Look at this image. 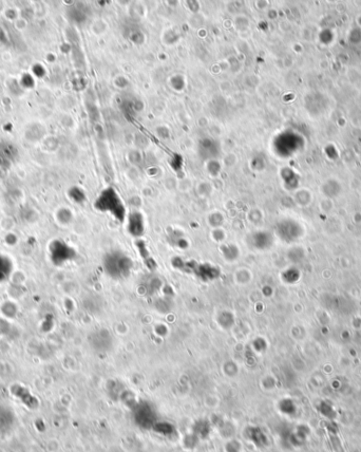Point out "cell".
I'll return each mask as SVG.
<instances>
[{"instance_id": "6da1fadb", "label": "cell", "mask_w": 361, "mask_h": 452, "mask_svg": "<svg viewBox=\"0 0 361 452\" xmlns=\"http://www.w3.org/2000/svg\"><path fill=\"white\" fill-rule=\"evenodd\" d=\"M103 271L109 277L115 280H121L131 274L133 262L124 253L112 252L103 257Z\"/></svg>"}, {"instance_id": "7a4b0ae2", "label": "cell", "mask_w": 361, "mask_h": 452, "mask_svg": "<svg viewBox=\"0 0 361 452\" xmlns=\"http://www.w3.org/2000/svg\"><path fill=\"white\" fill-rule=\"evenodd\" d=\"M173 265L184 273L192 274L203 281L215 280L220 276L219 268L209 263H201L197 261H184L177 259L173 261Z\"/></svg>"}, {"instance_id": "3957f363", "label": "cell", "mask_w": 361, "mask_h": 452, "mask_svg": "<svg viewBox=\"0 0 361 452\" xmlns=\"http://www.w3.org/2000/svg\"><path fill=\"white\" fill-rule=\"evenodd\" d=\"M95 207L100 210L111 212L120 221H123L125 218L124 204L120 199L119 194L112 188H108L101 193L95 202Z\"/></svg>"}, {"instance_id": "277c9868", "label": "cell", "mask_w": 361, "mask_h": 452, "mask_svg": "<svg viewBox=\"0 0 361 452\" xmlns=\"http://www.w3.org/2000/svg\"><path fill=\"white\" fill-rule=\"evenodd\" d=\"M76 256L75 249L62 240H54L49 245V257L54 265L63 266L73 261Z\"/></svg>"}, {"instance_id": "5b68a950", "label": "cell", "mask_w": 361, "mask_h": 452, "mask_svg": "<svg viewBox=\"0 0 361 452\" xmlns=\"http://www.w3.org/2000/svg\"><path fill=\"white\" fill-rule=\"evenodd\" d=\"M136 418L138 420V424L143 427L149 428L151 426H155V413L154 410L148 405H142L138 408Z\"/></svg>"}, {"instance_id": "8992f818", "label": "cell", "mask_w": 361, "mask_h": 452, "mask_svg": "<svg viewBox=\"0 0 361 452\" xmlns=\"http://www.w3.org/2000/svg\"><path fill=\"white\" fill-rule=\"evenodd\" d=\"M14 271V265L12 260L3 254H0V283L5 282L10 279Z\"/></svg>"}, {"instance_id": "52a82bcc", "label": "cell", "mask_w": 361, "mask_h": 452, "mask_svg": "<svg viewBox=\"0 0 361 452\" xmlns=\"http://www.w3.org/2000/svg\"><path fill=\"white\" fill-rule=\"evenodd\" d=\"M17 154L16 148L9 144L0 145V167H9Z\"/></svg>"}, {"instance_id": "ba28073f", "label": "cell", "mask_w": 361, "mask_h": 452, "mask_svg": "<svg viewBox=\"0 0 361 452\" xmlns=\"http://www.w3.org/2000/svg\"><path fill=\"white\" fill-rule=\"evenodd\" d=\"M14 413L9 408L0 406V432H5L11 429L14 424Z\"/></svg>"}, {"instance_id": "9c48e42d", "label": "cell", "mask_w": 361, "mask_h": 452, "mask_svg": "<svg viewBox=\"0 0 361 452\" xmlns=\"http://www.w3.org/2000/svg\"><path fill=\"white\" fill-rule=\"evenodd\" d=\"M129 231L133 236H140L144 233V220L138 212H133L129 218Z\"/></svg>"}, {"instance_id": "30bf717a", "label": "cell", "mask_w": 361, "mask_h": 452, "mask_svg": "<svg viewBox=\"0 0 361 452\" xmlns=\"http://www.w3.org/2000/svg\"><path fill=\"white\" fill-rule=\"evenodd\" d=\"M70 197L74 201H76V202H81V201H83V199L85 198L83 191L78 188H72L71 189V191H70Z\"/></svg>"}, {"instance_id": "8fae6325", "label": "cell", "mask_w": 361, "mask_h": 452, "mask_svg": "<svg viewBox=\"0 0 361 452\" xmlns=\"http://www.w3.org/2000/svg\"><path fill=\"white\" fill-rule=\"evenodd\" d=\"M22 85L24 88H31L34 86V81L33 78L30 75H24L22 77Z\"/></svg>"}, {"instance_id": "7c38bea8", "label": "cell", "mask_w": 361, "mask_h": 452, "mask_svg": "<svg viewBox=\"0 0 361 452\" xmlns=\"http://www.w3.org/2000/svg\"><path fill=\"white\" fill-rule=\"evenodd\" d=\"M33 71H34V73H35V74L37 75V76H42V75H44V73H45L44 68H42L41 66H38V65L34 67Z\"/></svg>"}]
</instances>
